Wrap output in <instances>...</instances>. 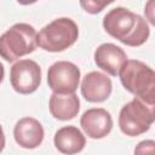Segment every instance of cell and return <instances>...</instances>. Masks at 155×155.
Segmentation results:
<instances>
[{"instance_id":"6da1fadb","label":"cell","mask_w":155,"mask_h":155,"mask_svg":"<svg viewBox=\"0 0 155 155\" xmlns=\"http://www.w3.org/2000/svg\"><path fill=\"white\" fill-rule=\"evenodd\" d=\"M103 28L110 36L132 47L143 45L150 35L147 21L142 16L121 6L110 10L104 16Z\"/></svg>"},{"instance_id":"7a4b0ae2","label":"cell","mask_w":155,"mask_h":155,"mask_svg":"<svg viewBox=\"0 0 155 155\" xmlns=\"http://www.w3.org/2000/svg\"><path fill=\"white\" fill-rule=\"evenodd\" d=\"M122 86L144 103L155 104V73L145 63L137 59H127L119 74Z\"/></svg>"},{"instance_id":"3957f363","label":"cell","mask_w":155,"mask_h":155,"mask_svg":"<svg viewBox=\"0 0 155 155\" xmlns=\"http://www.w3.org/2000/svg\"><path fill=\"white\" fill-rule=\"evenodd\" d=\"M36 30L28 23H16L0 35V57L6 62L31 53L36 48Z\"/></svg>"},{"instance_id":"277c9868","label":"cell","mask_w":155,"mask_h":155,"mask_svg":"<svg viewBox=\"0 0 155 155\" xmlns=\"http://www.w3.org/2000/svg\"><path fill=\"white\" fill-rule=\"evenodd\" d=\"M79 36L76 23L68 17H61L45 25L36 34V45L44 51L62 52L75 44Z\"/></svg>"},{"instance_id":"5b68a950","label":"cell","mask_w":155,"mask_h":155,"mask_svg":"<svg viewBox=\"0 0 155 155\" xmlns=\"http://www.w3.org/2000/svg\"><path fill=\"white\" fill-rule=\"evenodd\" d=\"M154 122V107L134 97L126 103L119 114V127L128 137H137L149 131Z\"/></svg>"},{"instance_id":"8992f818","label":"cell","mask_w":155,"mask_h":155,"mask_svg":"<svg viewBox=\"0 0 155 155\" xmlns=\"http://www.w3.org/2000/svg\"><path fill=\"white\" fill-rule=\"evenodd\" d=\"M10 82L13 90L21 94H29L41 84V68L33 59H19L10 70Z\"/></svg>"},{"instance_id":"52a82bcc","label":"cell","mask_w":155,"mask_h":155,"mask_svg":"<svg viewBox=\"0 0 155 155\" xmlns=\"http://www.w3.org/2000/svg\"><path fill=\"white\" fill-rule=\"evenodd\" d=\"M80 76V69L74 63L68 61H58L48 68L47 84L53 92L73 93L79 87Z\"/></svg>"},{"instance_id":"ba28073f","label":"cell","mask_w":155,"mask_h":155,"mask_svg":"<svg viewBox=\"0 0 155 155\" xmlns=\"http://www.w3.org/2000/svg\"><path fill=\"white\" fill-rule=\"evenodd\" d=\"M80 125L87 137L102 139L110 133L113 128V117L110 113L103 108H92L82 114Z\"/></svg>"},{"instance_id":"9c48e42d","label":"cell","mask_w":155,"mask_h":155,"mask_svg":"<svg viewBox=\"0 0 155 155\" xmlns=\"http://www.w3.org/2000/svg\"><path fill=\"white\" fill-rule=\"evenodd\" d=\"M113 91L110 78L99 71H90L81 82V94L91 103H101L109 98Z\"/></svg>"},{"instance_id":"30bf717a","label":"cell","mask_w":155,"mask_h":155,"mask_svg":"<svg viewBox=\"0 0 155 155\" xmlns=\"http://www.w3.org/2000/svg\"><path fill=\"white\" fill-rule=\"evenodd\" d=\"M45 131L42 125L34 117L19 119L13 128V137L16 143L24 149H35L41 145Z\"/></svg>"},{"instance_id":"8fae6325","label":"cell","mask_w":155,"mask_h":155,"mask_svg":"<svg viewBox=\"0 0 155 155\" xmlns=\"http://www.w3.org/2000/svg\"><path fill=\"white\" fill-rule=\"evenodd\" d=\"M127 61L126 52L120 47L110 42L99 45L94 51V63L98 68L107 71L108 74L116 76Z\"/></svg>"},{"instance_id":"7c38bea8","label":"cell","mask_w":155,"mask_h":155,"mask_svg":"<svg viewBox=\"0 0 155 155\" xmlns=\"http://www.w3.org/2000/svg\"><path fill=\"white\" fill-rule=\"evenodd\" d=\"M48 109L51 115L61 121H68L74 119L80 110V99L73 93H58L53 92L50 97Z\"/></svg>"},{"instance_id":"4fadbf2b","label":"cell","mask_w":155,"mask_h":155,"mask_svg":"<svg viewBox=\"0 0 155 155\" xmlns=\"http://www.w3.org/2000/svg\"><path fill=\"white\" fill-rule=\"evenodd\" d=\"M53 143L58 151L70 155L80 153L85 148L86 138L78 127L64 126L54 133Z\"/></svg>"},{"instance_id":"5bb4252c","label":"cell","mask_w":155,"mask_h":155,"mask_svg":"<svg viewBox=\"0 0 155 155\" xmlns=\"http://www.w3.org/2000/svg\"><path fill=\"white\" fill-rule=\"evenodd\" d=\"M79 1L84 11H86L90 15H97L102 10H104L109 4H111L114 0H79Z\"/></svg>"},{"instance_id":"9a60e30c","label":"cell","mask_w":155,"mask_h":155,"mask_svg":"<svg viewBox=\"0 0 155 155\" xmlns=\"http://www.w3.org/2000/svg\"><path fill=\"white\" fill-rule=\"evenodd\" d=\"M154 140H143L140 142L136 149H134V153L136 154H145V153H153L154 151Z\"/></svg>"},{"instance_id":"2e32d148","label":"cell","mask_w":155,"mask_h":155,"mask_svg":"<svg viewBox=\"0 0 155 155\" xmlns=\"http://www.w3.org/2000/svg\"><path fill=\"white\" fill-rule=\"evenodd\" d=\"M154 8H155L154 0H148V2L145 4V7H144V13H145V17H147V19L149 21V23H150L151 25H154V24H155Z\"/></svg>"},{"instance_id":"e0dca14e","label":"cell","mask_w":155,"mask_h":155,"mask_svg":"<svg viewBox=\"0 0 155 155\" xmlns=\"http://www.w3.org/2000/svg\"><path fill=\"white\" fill-rule=\"evenodd\" d=\"M4 147H5V134H4V130L0 125V153L2 151Z\"/></svg>"},{"instance_id":"ac0fdd59","label":"cell","mask_w":155,"mask_h":155,"mask_svg":"<svg viewBox=\"0 0 155 155\" xmlns=\"http://www.w3.org/2000/svg\"><path fill=\"white\" fill-rule=\"evenodd\" d=\"M36 1L38 0H17V2L21 4V5H31V4L36 2Z\"/></svg>"},{"instance_id":"d6986e66","label":"cell","mask_w":155,"mask_h":155,"mask_svg":"<svg viewBox=\"0 0 155 155\" xmlns=\"http://www.w3.org/2000/svg\"><path fill=\"white\" fill-rule=\"evenodd\" d=\"M4 75H5V70H4V65L0 63V84L4 80Z\"/></svg>"}]
</instances>
